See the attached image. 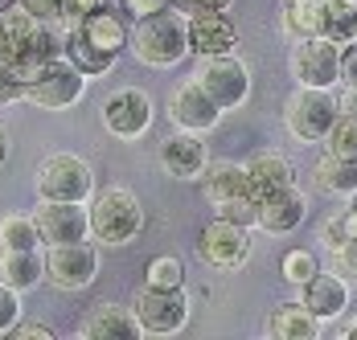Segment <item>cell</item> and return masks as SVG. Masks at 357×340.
Listing matches in <instances>:
<instances>
[{"label": "cell", "instance_id": "cell-6", "mask_svg": "<svg viewBox=\"0 0 357 340\" xmlns=\"http://www.w3.org/2000/svg\"><path fill=\"white\" fill-rule=\"evenodd\" d=\"M82 91H86V74L74 66L70 58H54L33 74L25 99L41 107V111H66V107L82 99Z\"/></svg>", "mask_w": 357, "mask_h": 340}, {"label": "cell", "instance_id": "cell-4", "mask_svg": "<svg viewBox=\"0 0 357 340\" xmlns=\"http://www.w3.org/2000/svg\"><path fill=\"white\" fill-rule=\"evenodd\" d=\"M37 197L41 201H91L95 197V172L74 152H54L37 169Z\"/></svg>", "mask_w": 357, "mask_h": 340}, {"label": "cell", "instance_id": "cell-1", "mask_svg": "<svg viewBox=\"0 0 357 340\" xmlns=\"http://www.w3.org/2000/svg\"><path fill=\"white\" fill-rule=\"evenodd\" d=\"M144 66L152 70H169L185 62L193 54V41H189V17L181 8H160V13H148L136 21L132 29V45H128Z\"/></svg>", "mask_w": 357, "mask_h": 340}, {"label": "cell", "instance_id": "cell-37", "mask_svg": "<svg viewBox=\"0 0 357 340\" xmlns=\"http://www.w3.org/2000/svg\"><path fill=\"white\" fill-rule=\"evenodd\" d=\"M29 13H37L41 21H62V0H21Z\"/></svg>", "mask_w": 357, "mask_h": 340}, {"label": "cell", "instance_id": "cell-8", "mask_svg": "<svg viewBox=\"0 0 357 340\" xmlns=\"http://www.w3.org/2000/svg\"><path fill=\"white\" fill-rule=\"evenodd\" d=\"M291 74L300 86H337L341 82V41H333L328 33L304 37L291 49Z\"/></svg>", "mask_w": 357, "mask_h": 340}, {"label": "cell", "instance_id": "cell-31", "mask_svg": "<svg viewBox=\"0 0 357 340\" xmlns=\"http://www.w3.org/2000/svg\"><path fill=\"white\" fill-rule=\"evenodd\" d=\"M218 217L226 222H238V226H259V197H234V201L214 205Z\"/></svg>", "mask_w": 357, "mask_h": 340}, {"label": "cell", "instance_id": "cell-30", "mask_svg": "<svg viewBox=\"0 0 357 340\" xmlns=\"http://www.w3.org/2000/svg\"><path fill=\"white\" fill-rule=\"evenodd\" d=\"M144 283H152V287H185V267H181L177 258H152L148 263V271H144Z\"/></svg>", "mask_w": 357, "mask_h": 340}, {"label": "cell", "instance_id": "cell-42", "mask_svg": "<svg viewBox=\"0 0 357 340\" xmlns=\"http://www.w3.org/2000/svg\"><path fill=\"white\" fill-rule=\"evenodd\" d=\"M345 213H349V226H354V238H357V193H354V205H349Z\"/></svg>", "mask_w": 357, "mask_h": 340}, {"label": "cell", "instance_id": "cell-13", "mask_svg": "<svg viewBox=\"0 0 357 340\" xmlns=\"http://www.w3.org/2000/svg\"><path fill=\"white\" fill-rule=\"evenodd\" d=\"M33 217H37V230H41L45 246L91 238V209L82 201H41Z\"/></svg>", "mask_w": 357, "mask_h": 340}, {"label": "cell", "instance_id": "cell-34", "mask_svg": "<svg viewBox=\"0 0 357 340\" xmlns=\"http://www.w3.org/2000/svg\"><path fill=\"white\" fill-rule=\"evenodd\" d=\"M17 324H21V291L0 283V337H13Z\"/></svg>", "mask_w": 357, "mask_h": 340}, {"label": "cell", "instance_id": "cell-23", "mask_svg": "<svg viewBox=\"0 0 357 340\" xmlns=\"http://www.w3.org/2000/svg\"><path fill=\"white\" fill-rule=\"evenodd\" d=\"M45 279V254L37 250H4L0 254V283L13 291H33Z\"/></svg>", "mask_w": 357, "mask_h": 340}, {"label": "cell", "instance_id": "cell-26", "mask_svg": "<svg viewBox=\"0 0 357 340\" xmlns=\"http://www.w3.org/2000/svg\"><path fill=\"white\" fill-rule=\"evenodd\" d=\"M66 58H70V62L82 70L86 78H103V74H111V66H115V54L99 49V45H91V41L78 33V29L66 37Z\"/></svg>", "mask_w": 357, "mask_h": 340}, {"label": "cell", "instance_id": "cell-2", "mask_svg": "<svg viewBox=\"0 0 357 340\" xmlns=\"http://www.w3.org/2000/svg\"><path fill=\"white\" fill-rule=\"evenodd\" d=\"M144 230V209L140 197L123 185L95 193L91 201V238L103 242V246H128L136 242Z\"/></svg>", "mask_w": 357, "mask_h": 340}, {"label": "cell", "instance_id": "cell-32", "mask_svg": "<svg viewBox=\"0 0 357 340\" xmlns=\"http://www.w3.org/2000/svg\"><path fill=\"white\" fill-rule=\"evenodd\" d=\"M107 4L111 0H62V21H58V25H62L66 33H74L91 13H99V8H107Z\"/></svg>", "mask_w": 357, "mask_h": 340}, {"label": "cell", "instance_id": "cell-43", "mask_svg": "<svg viewBox=\"0 0 357 340\" xmlns=\"http://www.w3.org/2000/svg\"><path fill=\"white\" fill-rule=\"evenodd\" d=\"M341 337H345V340H357V320L349 324V328H345V332H341Z\"/></svg>", "mask_w": 357, "mask_h": 340}, {"label": "cell", "instance_id": "cell-33", "mask_svg": "<svg viewBox=\"0 0 357 340\" xmlns=\"http://www.w3.org/2000/svg\"><path fill=\"white\" fill-rule=\"evenodd\" d=\"M321 242L333 250V254H337L345 242H354V226H349V213H345V209H341V213H333V217L321 226Z\"/></svg>", "mask_w": 357, "mask_h": 340}, {"label": "cell", "instance_id": "cell-17", "mask_svg": "<svg viewBox=\"0 0 357 340\" xmlns=\"http://www.w3.org/2000/svg\"><path fill=\"white\" fill-rule=\"evenodd\" d=\"M247 172H250V189H255L259 201H267V197H275L284 189H296V169L280 152H255L247 160Z\"/></svg>", "mask_w": 357, "mask_h": 340}, {"label": "cell", "instance_id": "cell-7", "mask_svg": "<svg viewBox=\"0 0 357 340\" xmlns=\"http://www.w3.org/2000/svg\"><path fill=\"white\" fill-rule=\"evenodd\" d=\"M45 279L62 291L91 287L99 279V250L91 242H54L45 246Z\"/></svg>", "mask_w": 357, "mask_h": 340}, {"label": "cell", "instance_id": "cell-10", "mask_svg": "<svg viewBox=\"0 0 357 340\" xmlns=\"http://www.w3.org/2000/svg\"><path fill=\"white\" fill-rule=\"evenodd\" d=\"M222 111H234V107H243L250 95V70L234 58V54H210V58H202L197 62V74H193Z\"/></svg>", "mask_w": 357, "mask_h": 340}, {"label": "cell", "instance_id": "cell-40", "mask_svg": "<svg viewBox=\"0 0 357 340\" xmlns=\"http://www.w3.org/2000/svg\"><path fill=\"white\" fill-rule=\"evenodd\" d=\"M341 115H357V86H345V95H341Z\"/></svg>", "mask_w": 357, "mask_h": 340}, {"label": "cell", "instance_id": "cell-15", "mask_svg": "<svg viewBox=\"0 0 357 340\" xmlns=\"http://www.w3.org/2000/svg\"><path fill=\"white\" fill-rule=\"evenodd\" d=\"M160 160H165V172L177 176V180H202V172L210 169V152H206L202 132H177V136H169L165 148H160Z\"/></svg>", "mask_w": 357, "mask_h": 340}, {"label": "cell", "instance_id": "cell-27", "mask_svg": "<svg viewBox=\"0 0 357 340\" xmlns=\"http://www.w3.org/2000/svg\"><path fill=\"white\" fill-rule=\"evenodd\" d=\"M0 246H4V250H37V246H41L37 217H25V213L0 217Z\"/></svg>", "mask_w": 357, "mask_h": 340}, {"label": "cell", "instance_id": "cell-35", "mask_svg": "<svg viewBox=\"0 0 357 340\" xmlns=\"http://www.w3.org/2000/svg\"><path fill=\"white\" fill-rule=\"evenodd\" d=\"M230 0H173V8H181L185 17H202V13H218L226 8Z\"/></svg>", "mask_w": 357, "mask_h": 340}, {"label": "cell", "instance_id": "cell-20", "mask_svg": "<svg viewBox=\"0 0 357 340\" xmlns=\"http://www.w3.org/2000/svg\"><path fill=\"white\" fill-rule=\"evenodd\" d=\"M304 213H308L304 193L300 189H284V193L259 201V230H267V234H291L304 222Z\"/></svg>", "mask_w": 357, "mask_h": 340}, {"label": "cell", "instance_id": "cell-21", "mask_svg": "<svg viewBox=\"0 0 357 340\" xmlns=\"http://www.w3.org/2000/svg\"><path fill=\"white\" fill-rule=\"evenodd\" d=\"M300 300L312 307L321 320H337V316L349 307V283L333 271H321L317 279L304 283V295H300Z\"/></svg>", "mask_w": 357, "mask_h": 340}, {"label": "cell", "instance_id": "cell-5", "mask_svg": "<svg viewBox=\"0 0 357 340\" xmlns=\"http://www.w3.org/2000/svg\"><path fill=\"white\" fill-rule=\"evenodd\" d=\"M132 307H136L148 337H173V332H181L189 324L185 287H152V283H144L136 291V300H132Z\"/></svg>", "mask_w": 357, "mask_h": 340}, {"label": "cell", "instance_id": "cell-3", "mask_svg": "<svg viewBox=\"0 0 357 340\" xmlns=\"http://www.w3.org/2000/svg\"><path fill=\"white\" fill-rule=\"evenodd\" d=\"M341 119V99H333L328 86H300L291 99H287L284 123L287 132L304 144H321L328 139L333 123Z\"/></svg>", "mask_w": 357, "mask_h": 340}, {"label": "cell", "instance_id": "cell-36", "mask_svg": "<svg viewBox=\"0 0 357 340\" xmlns=\"http://www.w3.org/2000/svg\"><path fill=\"white\" fill-rule=\"evenodd\" d=\"M341 82L345 86H357V41L341 45Z\"/></svg>", "mask_w": 357, "mask_h": 340}, {"label": "cell", "instance_id": "cell-25", "mask_svg": "<svg viewBox=\"0 0 357 340\" xmlns=\"http://www.w3.org/2000/svg\"><path fill=\"white\" fill-rule=\"evenodd\" d=\"M317 189L321 193H333V197H354L357 193V160H345V156H321L317 160Z\"/></svg>", "mask_w": 357, "mask_h": 340}, {"label": "cell", "instance_id": "cell-24", "mask_svg": "<svg viewBox=\"0 0 357 340\" xmlns=\"http://www.w3.org/2000/svg\"><path fill=\"white\" fill-rule=\"evenodd\" d=\"M284 29L296 41L328 33V4L324 0H287L284 4Z\"/></svg>", "mask_w": 357, "mask_h": 340}, {"label": "cell", "instance_id": "cell-16", "mask_svg": "<svg viewBox=\"0 0 357 340\" xmlns=\"http://www.w3.org/2000/svg\"><path fill=\"white\" fill-rule=\"evenodd\" d=\"M189 41H193V54H197V58H210V54H234V45H238V29H234V21L226 17V8H218V13L189 17Z\"/></svg>", "mask_w": 357, "mask_h": 340}, {"label": "cell", "instance_id": "cell-18", "mask_svg": "<svg viewBox=\"0 0 357 340\" xmlns=\"http://www.w3.org/2000/svg\"><path fill=\"white\" fill-rule=\"evenodd\" d=\"M202 193H206L210 205L234 201V197H255L247 164H234V160H218V164H210V169L202 172Z\"/></svg>", "mask_w": 357, "mask_h": 340}, {"label": "cell", "instance_id": "cell-39", "mask_svg": "<svg viewBox=\"0 0 357 340\" xmlns=\"http://www.w3.org/2000/svg\"><path fill=\"white\" fill-rule=\"evenodd\" d=\"M13 337L17 340H54V328H45V324H25V320H21V324L13 328Z\"/></svg>", "mask_w": 357, "mask_h": 340}, {"label": "cell", "instance_id": "cell-19", "mask_svg": "<svg viewBox=\"0 0 357 340\" xmlns=\"http://www.w3.org/2000/svg\"><path fill=\"white\" fill-rule=\"evenodd\" d=\"M321 316L312 311V307L304 304H280L271 316H267V332L271 340H317L321 337Z\"/></svg>", "mask_w": 357, "mask_h": 340}, {"label": "cell", "instance_id": "cell-28", "mask_svg": "<svg viewBox=\"0 0 357 340\" xmlns=\"http://www.w3.org/2000/svg\"><path fill=\"white\" fill-rule=\"evenodd\" d=\"M280 271H284L287 283L304 287L308 279H317V275H321V263H317V254H312V250H287L284 258H280Z\"/></svg>", "mask_w": 357, "mask_h": 340}, {"label": "cell", "instance_id": "cell-11", "mask_svg": "<svg viewBox=\"0 0 357 340\" xmlns=\"http://www.w3.org/2000/svg\"><path fill=\"white\" fill-rule=\"evenodd\" d=\"M169 119L177 123V132H210V128H218V119H222V107L193 78V82L173 86V95H169Z\"/></svg>", "mask_w": 357, "mask_h": 340}, {"label": "cell", "instance_id": "cell-38", "mask_svg": "<svg viewBox=\"0 0 357 340\" xmlns=\"http://www.w3.org/2000/svg\"><path fill=\"white\" fill-rule=\"evenodd\" d=\"M123 8L140 21V17H148V13H160V8H173V0H123Z\"/></svg>", "mask_w": 357, "mask_h": 340}, {"label": "cell", "instance_id": "cell-9", "mask_svg": "<svg viewBox=\"0 0 357 340\" xmlns=\"http://www.w3.org/2000/svg\"><path fill=\"white\" fill-rule=\"evenodd\" d=\"M197 254H202L214 271H238L250 258V226L226 222V217L206 222L202 234H197Z\"/></svg>", "mask_w": 357, "mask_h": 340}, {"label": "cell", "instance_id": "cell-14", "mask_svg": "<svg viewBox=\"0 0 357 340\" xmlns=\"http://www.w3.org/2000/svg\"><path fill=\"white\" fill-rule=\"evenodd\" d=\"M78 332H82L86 340H140L144 324H140V316H136V307L95 304L86 316H82Z\"/></svg>", "mask_w": 357, "mask_h": 340}, {"label": "cell", "instance_id": "cell-22", "mask_svg": "<svg viewBox=\"0 0 357 340\" xmlns=\"http://www.w3.org/2000/svg\"><path fill=\"white\" fill-rule=\"evenodd\" d=\"M78 33L86 37L91 45H99V49H107V54H123V45H132V33H128V25H123V17L115 13V8H99V13H91L82 25H78Z\"/></svg>", "mask_w": 357, "mask_h": 340}, {"label": "cell", "instance_id": "cell-12", "mask_svg": "<svg viewBox=\"0 0 357 340\" xmlns=\"http://www.w3.org/2000/svg\"><path fill=\"white\" fill-rule=\"evenodd\" d=\"M103 123L115 139H140L152 128V99L136 86H123L103 102Z\"/></svg>", "mask_w": 357, "mask_h": 340}, {"label": "cell", "instance_id": "cell-41", "mask_svg": "<svg viewBox=\"0 0 357 340\" xmlns=\"http://www.w3.org/2000/svg\"><path fill=\"white\" fill-rule=\"evenodd\" d=\"M4 160H8V136H4V128H0V169H4Z\"/></svg>", "mask_w": 357, "mask_h": 340}, {"label": "cell", "instance_id": "cell-29", "mask_svg": "<svg viewBox=\"0 0 357 340\" xmlns=\"http://www.w3.org/2000/svg\"><path fill=\"white\" fill-rule=\"evenodd\" d=\"M328 152L333 156H345V160H357V115H341L328 132Z\"/></svg>", "mask_w": 357, "mask_h": 340}]
</instances>
